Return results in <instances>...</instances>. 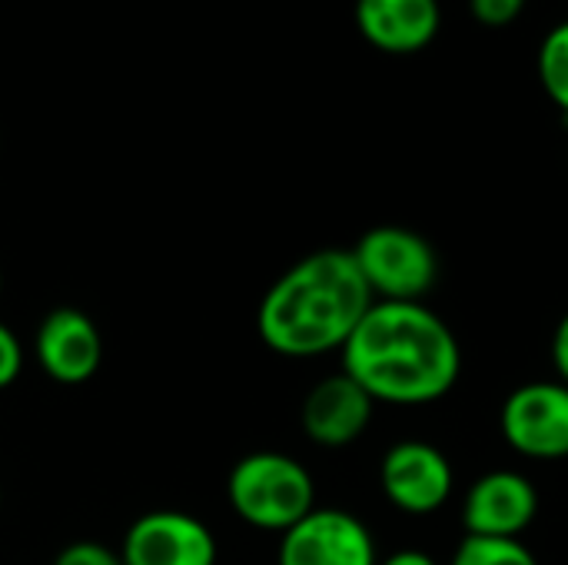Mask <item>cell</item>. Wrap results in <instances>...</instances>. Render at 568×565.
<instances>
[{
  "label": "cell",
  "instance_id": "8fae6325",
  "mask_svg": "<svg viewBox=\"0 0 568 565\" xmlns=\"http://www.w3.org/2000/svg\"><path fill=\"white\" fill-rule=\"evenodd\" d=\"M376 400L343 370L323 376L303 400L300 423L310 443L323 450H343L356 443L373 423Z\"/></svg>",
  "mask_w": 568,
  "mask_h": 565
},
{
  "label": "cell",
  "instance_id": "d6986e66",
  "mask_svg": "<svg viewBox=\"0 0 568 565\" xmlns=\"http://www.w3.org/2000/svg\"><path fill=\"white\" fill-rule=\"evenodd\" d=\"M379 565H439L429 553L423 549H399V553H389L386 559H379Z\"/></svg>",
  "mask_w": 568,
  "mask_h": 565
},
{
  "label": "cell",
  "instance_id": "5bb4252c",
  "mask_svg": "<svg viewBox=\"0 0 568 565\" xmlns=\"http://www.w3.org/2000/svg\"><path fill=\"white\" fill-rule=\"evenodd\" d=\"M449 565H539L529 546L519 539H493V536H466Z\"/></svg>",
  "mask_w": 568,
  "mask_h": 565
},
{
  "label": "cell",
  "instance_id": "7a4b0ae2",
  "mask_svg": "<svg viewBox=\"0 0 568 565\" xmlns=\"http://www.w3.org/2000/svg\"><path fill=\"white\" fill-rule=\"evenodd\" d=\"M373 303L353 250H316L283 270L263 293L256 333L276 356L320 360L343 353Z\"/></svg>",
  "mask_w": 568,
  "mask_h": 565
},
{
  "label": "cell",
  "instance_id": "9c48e42d",
  "mask_svg": "<svg viewBox=\"0 0 568 565\" xmlns=\"http://www.w3.org/2000/svg\"><path fill=\"white\" fill-rule=\"evenodd\" d=\"M33 360L47 380L60 386H83L103 366L100 326L77 306H57L33 333Z\"/></svg>",
  "mask_w": 568,
  "mask_h": 565
},
{
  "label": "cell",
  "instance_id": "52a82bcc",
  "mask_svg": "<svg viewBox=\"0 0 568 565\" xmlns=\"http://www.w3.org/2000/svg\"><path fill=\"white\" fill-rule=\"evenodd\" d=\"M379 486L399 513L433 516L453 500L456 473L439 446L423 440H403L383 456Z\"/></svg>",
  "mask_w": 568,
  "mask_h": 565
},
{
  "label": "cell",
  "instance_id": "6da1fadb",
  "mask_svg": "<svg viewBox=\"0 0 568 565\" xmlns=\"http://www.w3.org/2000/svg\"><path fill=\"white\" fill-rule=\"evenodd\" d=\"M339 356L343 373L389 406L436 403L463 373L456 333L426 303L376 300Z\"/></svg>",
  "mask_w": 568,
  "mask_h": 565
},
{
  "label": "cell",
  "instance_id": "ffe728a7",
  "mask_svg": "<svg viewBox=\"0 0 568 565\" xmlns=\"http://www.w3.org/2000/svg\"><path fill=\"white\" fill-rule=\"evenodd\" d=\"M0 293H3V270H0Z\"/></svg>",
  "mask_w": 568,
  "mask_h": 565
},
{
  "label": "cell",
  "instance_id": "ba28073f",
  "mask_svg": "<svg viewBox=\"0 0 568 565\" xmlns=\"http://www.w3.org/2000/svg\"><path fill=\"white\" fill-rule=\"evenodd\" d=\"M276 565H379L373 533L346 509L316 506L280 536Z\"/></svg>",
  "mask_w": 568,
  "mask_h": 565
},
{
  "label": "cell",
  "instance_id": "ac0fdd59",
  "mask_svg": "<svg viewBox=\"0 0 568 565\" xmlns=\"http://www.w3.org/2000/svg\"><path fill=\"white\" fill-rule=\"evenodd\" d=\"M552 366H556L559 383L568 386V313L559 320V326L552 333Z\"/></svg>",
  "mask_w": 568,
  "mask_h": 565
},
{
  "label": "cell",
  "instance_id": "9a60e30c",
  "mask_svg": "<svg viewBox=\"0 0 568 565\" xmlns=\"http://www.w3.org/2000/svg\"><path fill=\"white\" fill-rule=\"evenodd\" d=\"M50 565H123V559H120V549H110L93 539H77L63 546Z\"/></svg>",
  "mask_w": 568,
  "mask_h": 565
},
{
  "label": "cell",
  "instance_id": "277c9868",
  "mask_svg": "<svg viewBox=\"0 0 568 565\" xmlns=\"http://www.w3.org/2000/svg\"><path fill=\"white\" fill-rule=\"evenodd\" d=\"M356 266L373 293L386 303H423L439 283L436 246L409 226H373L353 246Z\"/></svg>",
  "mask_w": 568,
  "mask_h": 565
},
{
  "label": "cell",
  "instance_id": "4fadbf2b",
  "mask_svg": "<svg viewBox=\"0 0 568 565\" xmlns=\"http://www.w3.org/2000/svg\"><path fill=\"white\" fill-rule=\"evenodd\" d=\"M539 83L568 120V20L556 23L539 47Z\"/></svg>",
  "mask_w": 568,
  "mask_h": 565
},
{
  "label": "cell",
  "instance_id": "e0dca14e",
  "mask_svg": "<svg viewBox=\"0 0 568 565\" xmlns=\"http://www.w3.org/2000/svg\"><path fill=\"white\" fill-rule=\"evenodd\" d=\"M469 10L483 27H509L523 17L526 0H469Z\"/></svg>",
  "mask_w": 568,
  "mask_h": 565
},
{
  "label": "cell",
  "instance_id": "7c38bea8",
  "mask_svg": "<svg viewBox=\"0 0 568 565\" xmlns=\"http://www.w3.org/2000/svg\"><path fill=\"white\" fill-rule=\"evenodd\" d=\"M356 27L369 47L406 57L436 40L443 7L439 0H356Z\"/></svg>",
  "mask_w": 568,
  "mask_h": 565
},
{
  "label": "cell",
  "instance_id": "2e32d148",
  "mask_svg": "<svg viewBox=\"0 0 568 565\" xmlns=\"http://www.w3.org/2000/svg\"><path fill=\"white\" fill-rule=\"evenodd\" d=\"M23 343H20V336L0 320V390H10L17 380H20V373H23Z\"/></svg>",
  "mask_w": 568,
  "mask_h": 565
},
{
  "label": "cell",
  "instance_id": "3957f363",
  "mask_svg": "<svg viewBox=\"0 0 568 565\" xmlns=\"http://www.w3.org/2000/svg\"><path fill=\"white\" fill-rule=\"evenodd\" d=\"M226 500L246 526L283 536L316 509V483L296 456L260 450L230 470Z\"/></svg>",
  "mask_w": 568,
  "mask_h": 565
},
{
  "label": "cell",
  "instance_id": "8992f818",
  "mask_svg": "<svg viewBox=\"0 0 568 565\" xmlns=\"http://www.w3.org/2000/svg\"><path fill=\"white\" fill-rule=\"evenodd\" d=\"M123 565H216L213 529L183 509H150L136 516L120 543Z\"/></svg>",
  "mask_w": 568,
  "mask_h": 565
},
{
  "label": "cell",
  "instance_id": "5b68a950",
  "mask_svg": "<svg viewBox=\"0 0 568 565\" xmlns=\"http://www.w3.org/2000/svg\"><path fill=\"white\" fill-rule=\"evenodd\" d=\"M499 430L509 450L526 460H568V386L559 380L523 383L506 396Z\"/></svg>",
  "mask_w": 568,
  "mask_h": 565
},
{
  "label": "cell",
  "instance_id": "30bf717a",
  "mask_svg": "<svg viewBox=\"0 0 568 565\" xmlns=\"http://www.w3.org/2000/svg\"><path fill=\"white\" fill-rule=\"evenodd\" d=\"M539 513V493L529 476L516 470H493L479 476L463 500V526L469 536L519 539Z\"/></svg>",
  "mask_w": 568,
  "mask_h": 565
}]
</instances>
